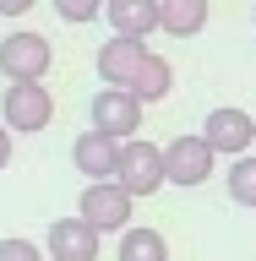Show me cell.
<instances>
[{"mask_svg": "<svg viewBox=\"0 0 256 261\" xmlns=\"http://www.w3.org/2000/svg\"><path fill=\"white\" fill-rule=\"evenodd\" d=\"M114 185L131 196V201H142V196H158L169 179H164V147L142 142V136H131L120 142V163H114Z\"/></svg>", "mask_w": 256, "mask_h": 261, "instance_id": "6da1fadb", "label": "cell"}, {"mask_svg": "<svg viewBox=\"0 0 256 261\" xmlns=\"http://www.w3.org/2000/svg\"><path fill=\"white\" fill-rule=\"evenodd\" d=\"M49 65H55V44H49L44 33H6V44H0V76L6 82H44Z\"/></svg>", "mask_w": 256, "mask_h": 261, "instance_id": "7a4b0ae2", "label": "cell"}, {"mask_svg": "<svg viewBox=\"0 0 256 261\" xmlns=\"http://www.w3.org/2000/svg\"><path fill=\"white\" fill-rule=\"evenodd\" d=\"M0 120H6V130H22V136L49 130V120H55V93H49L44 82H11L6 98H0Z\"/></svg>", "mask_w": 256, "mask_h": 261, "instance_id": "3957f363", "label": "cell"}, {"mask_svg": "<svg viewBox=\"0 0 256 261\" xmlns=\"http://www.w3.org/2000/svg\"><path fill=\"white\" fill-rule=\"evenodd\" d=\"M131 201L114 179H93L87 191H82V201H77V218H87V223L98 228V234H126L131 228Z\"/></svg>", "mask_w": 256, "mask_h": 261, "instance_id": "277c9868", "label": "cell"}, {"mask_svg": "<svg viewBox=\"0 0 256 261\" xmlns=\"http://www.w3.org/2000/svg\"><path fill=\"white\" fill-rule=\"evenodd\" d=\"M87 120H93V130H104L114 142H131V136L142 130V103H136L126 87H98L93 103H87Z\"/></svg>", "mask_w": 256, "mask_h": 261, "instance_id": "5b68a950", "label": "cell"}, {"mask_svg": "<svg viewBox=\"0 0 256 261\" xmlns=\"http://www.w3.org/2000/svg\"><path fill=\"white\" fill-rule=\"evenodd\" d=\"M213 163H218V152L202 136H175V142L164 147V179L169 185H185V191H196L202 179H213Z\"/></svg>", "mask_w": 256, "mask_h": 261, "instance_id": "8992f818", "label": "cell"}, {"mask_svg": "<svg viewBox=\"0 0 256 261\" xmlns=\"http://www.w3.org/2000/svg\"><path fill=\"white\" fill-rule=\"evenodd\" d=\"M202 142L213 147V152H224V158H245L256 147V125H251V114L235 109V103H218V109L202 120Z\"/></svg>", "mask_w": 256, "mask_h": 261, "instance_id": "52a82bcc", "label": "cell"}, {"mask_svg": "<svg viewBox=\"0 0 256 261\" xmlns=\"http://www.w3.org/2000/svg\"><path fill=\"white\" fill-rule=\"evenodd\" d=\"M142 55H147L142 38H114V33H109V44H98V55H93V71H98L104 87H131Z\"/></svg>", "mask_w": 256, "mask_h": 261, "instance_id": "ba28073f", "label": "cell"}, {"mask_svg": "<svg viewBox=\"0 0 256 261\" xmlns=\"http://www.w3.org/2000/svg\"><path fill=\"white\" fill-rule=\"evenodd\" d=\"M98 234L87 218H55L49 223V261H98Z\"/></svg>", "mask_w": 256, "mask_h": 261, "instance_id": "9c48e42d", "label": "cell"}, {"mask_svg": "<svg viewBox=\"0 0 256 261\" xmlns=\"http://www.w3.org/2000/svg\"><path fill=\"white\" fill-rule=\"evenodd\" d=\"M71 163H77V174L93 179H114V163H120V142L104 136V130H82L77 142H71Z\"/></svg>", "mask_w": 256, "mask_h": 261, "instance_id": "30bf717a", "label": "cell"}, {"mask_svg": "<svg viewBox=\"0 0 256 261\" xmlns=\"http://www.w3.org/2000/svg\"><path fill=\"white\" fill-rule=\"evenodd\" d=\"M104 16L114 38H147L158 28V0H104Z\"/></svg>", "mask_w": 256, "mask_h": 261, "instance_id": "8fae6325", "label": "cell"}, {"mask_svg": "<svg viewBox=\"0 0 256 261\" xmlns=\"http://www.w3.org/2000/svg\"><path fill=\"white\" fill-rule=\"evenodd\" d=\"M169 87H175V65L164 60V55H153V49H147L126 93H131V98H136V103L147 109V103H158V98H169Z\"/></svg>", "mask_w": 256, "mask_h": 261, "instance_id": "7c38bea8", "label": "cell"}, {"mask_svg": "<svg viewBox=\"0 0 256 261\" xmlns=\"http://www.w3.org/2000/svg\"><path fill=\"white\" fill-rule=\"evenodd\" d=\"M207 0H158V33L169 38H196L207 28Z\"/></svg>", "mask_w": 256, "mask_h": 261, "instance_id": "4fadbf2b", "label": "cell"}, {"mask_svg": "<svg viewBox=\"0 0 256 261\" xmlns=\"http://www.w3.org/2000/svg\"><path fill=\"white\" fill-rule=\"evenodd\" d=\"M114 261H169V240H164L158 228H126Z\"/></svg>", "mask_w": 256, "mask_h": 261, "instance_id": "5bb4252c", "label": "cell"}, {"mask_svg": "<svg viewBox=\"0 0 256 261\" xmlns=\"http://www.w3.org/2000/svg\"><path fill=\"white\" fill-rule=\"evenodd\" d=\"M224 185H229V201H235V207H256V152L229 163Z\"/></svg>", "mask_w": 256, "mask_h": 261, "instance_id": "9a60e30c", "label": "cell"}, {"mask_svg": "<svg viewBox=\"0 0 256 261\" xmlns=\"http://www.w3.org/2000/svg\"><path fill=\"white\" fill-rule=\"evenodd\" d=\"M49 6H55V16H60V22H71V28H82V22L104 16V0H49Z\"/></svg>", "mask_w": 256, "mask_h": 261, "instance_id": "2e32d148", "label": "cell"}, {"mask_svg": "<svg viewBox=\"0 0 256 261\" xmlns=\"http://www.w3.org/2000/svg\"><path fill=\"white\" fill-rule=\"evenodd\" d=\"M0 261H44V250L22 234H11V240H0Z\"/></svg>", "mask_w": 256, "mask_h": 261, "instance_id": "e0dca14e", "label": "cell"}, {"mask_svg": "<svg viewBox=\"0 0 256 261\" xmlns=\"http://www.w3.org/2000/svg\"><path fill=\"white\" fill-rule=\"evenodd\" d=\"M38 0H0V16H28Z\"/></svg>", "mask_w": 256, "mask_h": 261, "instance_id": "ac0fdd59", "label": "cell"}, {"mask_svg": "<svg viewBox=\"0 0 256 261\" xmlns=\"http://www.w3.org/2000/svg\"><path fill=\"white\" fill-rule=\"evenodd\" d=\"M11 163V130H6V120H0V169Z\"/></svg>", "mask_w": 256, "mask_h": 261, "instance_id": "d6986e66", "label": "cell"}, {"mask_svg": "<svg viewBox=\"0 0 256 261\" xmlns=\"http://www.w3.org/2000/svg\"><path fill=\"white\" fill-rule=\"evenodd\" d=\"M251 125H256V114H251Z\"/></svg>", "mask_w": 256, "mask_h": 261, "instance_id": "ffe728a7", "label": "cell"}]
</instances>
